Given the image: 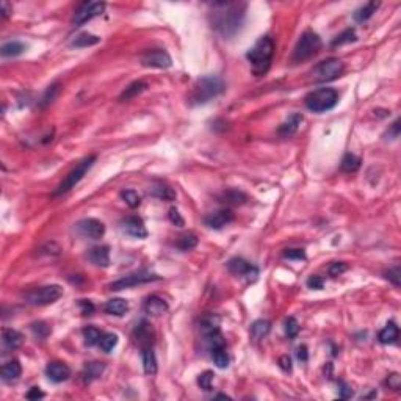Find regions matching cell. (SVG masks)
Here are the masks:
<instances>
[{
	"label": "cell",
	"mask_w": 401,
	"mask_h": 401,
	"mask_svg": "<svg viewBox=\"0 0 401 401\" xmlns=\"http://www.w3.org/2000/svg\"><path fill=\"white\" fill-rule=\"evenodd\" d=\"M166 310H168V303L163 298L157 297V295H152V297H149L144 301V312L152 316H160Z\"/></svg>",
	"instance_id": "obj_20"
},
{
	"label": "cell",
	"mask_w": 401,
	"mask_h": 401,
	"mask_svg": "<svg viewBox=\"0 0 401 401\" xmlns=\"http://www.w3.org/2000/svg\"><path fill=\"white\" fill-rule=\"evenodd\" d=\"M398 135H399V121L396 119V121L393 122V125H392V130L389 132V137L398 138Z\"/></svg>",
	"instance_id": "obj_57"
},
{
	"label": "cell",
	"mask_w": 401,
	"mask_h": 401,
	"mask_svg": "<svg viewBox=\"0 0 401 401\" xmlns=\"http://www.w3.org/2000/svg\"><path fill=\"white\" fill-rule=\"evenodd\" d=\"M224 91V83L217 75H205L196 82L193 93L190 96V102L193 105L207 103L212 99L218 97Z\"/></svg>",
	"instance_id": "obj_3"
},
{
	"label": "cell",
	"mask_w": 401,
	"mask_h": 401,
	"mask_svg": "<svg viewBox=\"0 0 401 401\" xmlns=\"http://www.w3.org/2000/svg\"><path fill=\"white\" fill-rule=\"evenodd\" d=\"M284 257L288 260H304L306 259V252L303 249H287L284 252Z\"/></svg>",
	"instance_id": "obj_47"
},
{
	"label": "cell",
	"mask_w": 401,
	"mask_h": 401,
	"mask_svg": "<svg viewBox=\"0 0 401 401\" xmlns=\"http://www.w3.org/2000/svg\"><path fill=\"white\" fill-rule=\"evenodd\" d=\"M151 195L154 198H158L162 201H174L176 199V192L173 188H170L168 185L163 183H157L151 188Z\"/></svg>",
	"instance_id": "obj_28"
},
{
	"label": "cell",
	"mask_w": 401,
	"mask_h": 401,
	"mask_svg": "<svg viewBox=\"0 0 401 401\" xmlns=\"http://www.w3.org/2000/svg\"><path fill=\"white\" fill-rule=\"evenodd\" d=\"M103 371V364L102 362H90L87 364L85 370H83L82 376H83V381L85 383H91L94 379H97Z\"/></svg>",
	"instance_id": "obj_29"
},
{
	"label": "cell",
	"mask_w": 401,
	"mask_h": 401,
	"mask_svg": "<svg viewBox=\"0 0 401 401\" xmlns=\"http://www.w3.org/2000/svg\"><path fill=\"white\" fill-rule=\"evenodd\" d=\"M278 364H279V367H281L285 373H290V371H291V359H290V356H287V354H285V356H281Z\"/></svg>",
	"instance_id": "obj_50"
},
{
	"label": "cell",
	"mask_w": 401,
	"mask_h": 401,
	"mask_svg": "<svg viewBox=\"0 0 401 401\" xmlns=\"http://www.w3.org/2000/svg\"><path fill=\"white\" fill-rule=\"evenodd\" d=\"M32 329H33V332H35V335L38 337V339H41V340H44L46 337L49 335V332H50V328L47 326V325H44V323H35V325H32Z\"/></svg>",
	"instance_id": "obj_44"
},
{
	"label": "cell",
	"mask_w": 401,
	"mask_h": 401,
	"mask_svg": "<svg viewBox=\"0 0 401 401\" xmlns=\"http://www.w3.org/2000/svg\"><path fill=\"white\" fill-rule=\"evenodd\" d=\"M75 232L80 237L91 238V240H99L105 234V226L94 218H85L75 224Z\"/></svg>",
	"instance_id": "obj_12"
},
{
	"label": "cell",
	"mask_w": 401,
	"mask_h": 401,
	"mask_svg": "<svg viewBox=\"0 0 401 401\" xmlns=\"http://www.w3.org/2000/svg\"><path fill=\"white\" fill-rule=\"evenodd\" d=\"M353 41H356V32H354V29H346L345 32H342L340 35L335 36V39L332 41V47L343 46V44L353 43Z\"/></svg>",
	"instance_id": "obj_36"
},
{
	"label": "cell",
	"mask_w": 401,
	"mask_h": 401,
	"mask_svg": "<svg viewBox=\"0 0 401 401\" xmlns=\"http://www.w3.org/2000/svg\"><path fill=\"white\" fill-rule=\"evenodd\" d=\"M177 248L180 249V251H192L193 248H196V245H198V238H196V235H193V234H186V235H182L179 240H177Z\"/></svg>",
	"instance_id": "obj_39"
},
{
	"label": "cell",
	"mask_w": 401,
	"mask_h": 401,
	"mask_svg": "<svg viewBox=\"0 0 401 401\" xmlns=\"http://www.w3.org/2000/svg\"><path fill=\"white\" fill-rule=\"evenodd\" d=\"M361 158L356 157L354 154H346L343 158H342V171L343 173H356L359 168H361Z\"/></svg>",
	"instance_id": "obj_33"
},
{
	"label": "cell",
	"mask_w": 401,
	"mask_h": 401,
	"mask_svg": "<svg viewBox=\"0 0 401 401\" xmlns=\"http://www.w3.org/2000/svg\"><path fill=\"white\" fill-rule=\"evenodd\" d=\"M346 270H348V265L345 262H335L329 266V276L337 278V276H340V274H343Z\"/></svg>",
	"instance_id": "obj_46"
},
{
	"label": "cell",
	"mask_w": 401,
	"mask_h": 401,
	"mask_svg": "<svg viewBox=\"0 0 401 401\" xmlns=\"http://www.w3.org/2000/svg\"><path fill=\"white\" fill-rule=\"evenodd\" d=\"M339 392H340V398H343V399H348V398H351L353 396V389L348 386V384H345V383H339Z\"/></svg>",
	"instance_id": "obj_52"
},
{
	"label": "cell",
	"mask_w": 401,
	"mask_h": 401,
	"mask_svg": "<svg viewBox=\"0 0 401 401\" xmlns=\"http://www.w3.org/2000/svg\"><path fill=\"white\" fill-rule=\"evenodd\" d=\"M58 91H60V83H54V85H50V87L46 90L44 96L41 97V107H47L49 103H52V102L55 100Z\"/></svg>",
	"instance_id": "obj_41"
},
{
	"label": "cell",
	"mask_w": 401,
	"mask_h": 401,
	"mask_svg": "<svg viewBox=\"0 0 401 401\" xmlns=\"http://www.w3.org/2000/svg\"><path fill=\"white\" fill-rule=\"evenodd\" d=\"M121 229H122L124 234H127L133 238H146L147 237L146 226H144L143 220L138 217H127L125 220H122Z\"/></svg>",
	"instance_id": "obj_14"
},
{
	"label": "cell",
	"mask_w": 401,
	"mask_h": 401,
	"mask_svg": "<svg viewBox=\"0 0 401 401\" xmlns=\"http://www.w3.org/2000/svg\"><path fill=\"white\" fill-rule=\"evenodd\" d=\"M99 345H100L102 351H105V353L113 351V348L118 345V335L116 334H103L100 337Z\"/></svg>",
	"instance_id": "obj_38"
},
{
	"label": "cell",
	"mask_w": 401,
	"mask_h": 401,
	"mask_svg": "<svg viewBox=\"0 0 401 401\" xmlns=\"http://www.w3.org/2000/svg\"><path fill=\"white\" fill-rule=\"evenodd\" d=\"M88 260L96 266H109L110 265V249L109 246H96L88 252Z\"/></svg>",
	"instance_id": "obj_18"
},
{
	"label": "cell",
	"mask_w": 401,
	"mask_h": 401,
	"mask_svg": "<svg viewBox=\"0 0 401 401\" xmlns=\"http://www.w3.org/2000/svg\"><path fill=\"white\" fill-rule=\"evenodd\" d=\"M44 396V393L39 390V387H32L30 390H29V393H27V398L29 399H39V398H43Z\"/></svg>",
	"instance_id": "obj_55"
},
{
	"label": "cell",
	"mask_w": 401,
	"mask_h": 401,
	"mask_svg": "<svg viewBox=\"0 0 401 401\" xmlns=\"http://www.w3.org/2000/svg\"><path fill=\"white\" fill-rule=\"evenodd\" d=\"M100 337H102L100 331L96 329V328H93V326H88V328L83 329V339H85V345H87V346H94V345H97V343L100 342Z\"/></svg>",
	"instance_id": "obj_34"
},
{
	"label": "cell",
	"mask_w": 401,
	"mask_h": 401,
	"mask_svg": "<svg viewBox=\"0 0 401 401\" xmlns=\"http://www.w3.org/2000/svg\"><path fill=\"white\" fill-rule=\"evenodd\" d=\"M285 332L288 335V339H295V337L298 335L300 332V323L297 322V318H293V316H288L285 320Z\"/></svg>",
	"instance_id": "obj_43"
},
{
	"label": "cell",
	"mask_w": 401,
	"mask_h": 401,
	"mask_svg": "<svg viewBox=\"0 0 401 401\" xmlns=\"http://www.w3.org/2000/svg\"><path fill=\"white\" fill-rule=\"evenodd\" d=\"M307 287L312 290H322L325 287V281L320 276H310L307 279Z\"/></svg>",
	"instance_id": "obj_48"
},
{
	"label": "cell",
	"mask_w": 401,
	"mask_h": 401,
	"mask_svg": "<svg viewBox=\"0 0 401 401\" xmlns=\"http://www.w3.org/2000/svg\"><path fill=\"white\" fill-rule=\"evenodd\" d=\"M61 297H63V288L60 285H44L25 293L24 300L30 306H47V304H54Z\"/></svg>",
	"instance_id": "obj_7"
},
{
	"label": "cell",
	"mask_w": 401,
	"mask_h": 401,
	"mask_svg": "<svg viewBox=\"0 0 401 401\" xmlns=\"http://www.w3.org/2000/svg\"><path fill=\"white\" fill-rule=\"evenodd\" d=\"M339 102V93L332 88H320L306 96V107L313 113H325L332 110Z\"/></svg>",
	"instance_id": "obj_4"
},
{
	"label": "cell",
	"mask_w": 401,
	"mask_h": 401,
	"mask_svg": "<svg viewBox=\"0 0 401 401\" xmlns=\"http://www.w3.org/2000/svg\"><path fill=\"white\" fill-rule=\"evenodd\" d=\"M158 279H160V278L157 276V274H152V273H149V271H137V273L129 274V276L121 278V279L112 282V284L109 285V288L113 290V291H118V290L135 287V285H140V284L154 282V281H158Z\"/></svg>",
	"instance_id": "obj_9"
},
{
	"label": "cell",
	"mask_w": 401,
	"mask_h": 401,
	"mask_svg": "<svg viewBox=\"0 0 401 401\" xmlns=\"http://www.w3.org/2000/svg\"><path fill=\"white\" fill-rule=\"evenodd\" d=\"M100 41L99 36L96 35H90V33H80L78 36H75L72 41H71V46L72 47H90V46H94Z\"/></svg>",
	"instance_id": "obj_32"
},
{
	"label": "cell",
	"mask_w": 401,
	"mask_h": 401,
	"mask_svg": "<svg viewBox=\"0 0 401 401\" xmlns=\"http://www.w3.org/2000/svg\"><path fill=\"white\" fill-rule=\"evenodd\" d=\"M273 57H274V41L270 36L260 38L246 54L252 74L256 77L265 75L271 66Z\"/></svg>",
	"instance_id": "obj_2"
},
{
	"label": "cell",
	"mask_w": 401,
	"mask_h": 401,
	"mask_svg": "<svg viewBox=\"0 0 401 401\" xmlns=\"http://www.w3.org/2000/svg\"><path fill=\"white\" fill-rule=\"evenodd\" d=\"M103 310L107 312L109 315H115V316H122L125 312L129 310V304L125 300L122 298H113V300H109L103 306Z\"/></svg>",
	"instance_id": "obj_23"
},
{
	"label": "cell",
	"mask_w": 401,
	"mask_h": 401,
	"mask_svg": "<svg viewBox=\"0 0 401 401\" xmlns=\"http://www.w3.org/2000/svg\"><path fill=\"white\" fill-rule=\"evenodd\" d=\"M24 50H25V44H22L20 41H10V43L2 46L0 54L5 58H10V57H17L20 54H24Z\"/></svg>",
	"instance_id": "obj_31"
},
{
	"label": "cell",
	"mask_w": 401,
	"mask_h": 401,
	"mask_svg": "<svg viewBox=\"0 0 401 401\" xmlns=\"http://www.w3.org/2000/svg\"><path fill=\"white\" fill-rule=\"evenodd\" d=\"M213 371H210V370H207V371H204V373H201L199 375V378H198V384H199V387L202 389V390H205V392H208V390H212V381H213Z\"/></svg>",
	"instance_id": "obj_42"
},
{
	"label": "cell",
	"mask_w": 401,
	"mask_h": 401,
	"mask_svg": "<svg viewBox=\"0 0 401 401\" xmlns=\"http://www.w3.org/2000/svg\"><path fill=\"white\" fill-rule=\"evenodd\" d=\"M46 375L52 383H65L71 376V368L63 362H50L46 368Z\"/></svg>",
	"instance_id": "obj_16"
},
{
	"label": "cell",
	"mask_w": 401,
	"mask_h": 401,
	"mask_svg": "<svg viewBox=\"0 0 401 401\" xmlns=\"http://www.w3.org/2000/svg\"><path fill=\"white\" fill-rule=\"evenodd\" d=\"M141 65L146 68H158V69H166L173 65V60L166 50L163 49H154L147 50L141 55Z\"/></svg>",
	"instance_id": "obj_11"
},
{
	"label": "cell",
	"mask_w": 401,
	"mask_h": 401,
	"mask_svg": "<svg viewBox=\"0 0 401 401\" xmlns=\"http://www.w3.org/2000/svg\"><path fill=\"white\" fill-rule=\"evenodd\" d=\"M301 122H303V115H301V113H293V115H290V116L279 125V129H278L279 137H282V138H290L291 135L297 133V130L300 129Z\"/></svg>",
	"instance_id": "obj_17"
},
{
	"label": "cell",
	"mask_w": 401,
	"mask_h": 401,
	"mask_svg": "<svg viewBox=\"0 0 401 401\" xmlns=\"http://www.w3.org/2000/svg\"><path fill=\"white\" fill-rule=\"evenodd\" d=\"M141 359H143V368L146 375H155L157 373V357L151 346L141 348Z\"/></svg>",
	"instance_id": "obj_21"
},
{
	"label": "cell",
	"mask_w": 401,
	"mask_h": 401,
	"mask_svg": "<svg viewBox=\"0 0 401 401\" xmlns=\"http://www.w3.org/2000/svg\"><path fill=\"white\" fill-rule=\"evenodd\" d=\"M103 10H105V4L103 2H85V4H82L75 10L71 22H72L74 27H80L85 22H88V20L100 16L103 13Z\"/></svg>",
	"instance_id": "obj_10"
},
{
	"label": "cell",
	"mask_w": 401,
	"mask_h": 401,
	"mask_svg": "<svg viewBox=\"0 0 401 401\" xmlns=\"http://www.w3.org/2000/svg\"><path fill=\"white\" fill-rule=\"evenodd\" d=\"M232 221H234V213H232V210H229V208H221L213 213H208L204 220V223L210 229H223L224 226H227Z\"/></svg>",
	"instance_id": "obj_15"
},
{
	"label": "cell",
	"mask_w": 401,
	"mask_h": 401,
	"mask_svg": "<svg viewBox=\"0 0 401 401\" xmlns=\"http://www.w3.org/2000/svg\"><path fill=\"white\" fill-rule=\"evenodd\" d=\"M245 4L220 2L213 4V11L210 13V24L221 36L230 38L240 32L245 22Z\"/></svg>",
	"instance_id": "obj_1"
},
{
	"label": "cell",
	"mask_w": 401,
	"mask_h": 401,
	"mask_svg": "<svg viewBox=\"0 0 401 401\" xmlns=\"http://www.w3.org/2000/svg\"><path fill=\"white\" fill-rule=\"evenodd\" d=\"M343 72V63L337 58H328L325 61H322L318 66L315 68L313 71V78L315 82L318 83H325V82H332L337 77H340Z\"/></svg>",
	"instance_id": "obj_8"
},
{
	"label": "cell",
	"mask_w": 401,
	"mask_h": 401,
	"mask_svg": "<svg viewBox=\"0 0 401 401\" xmlns=\"http://www.w3.org/2000/svg\"><path fill=\"white\" fill-rule=\"evenodd\" d=\"M121 198L130 208H137L141 204V198L135 190H124V192L121 193Z\"/></svg>",
	"instance_id": "obj_40"
},
{
	"label": "cell",
	"mask_w": 401,
	"mask_h": 401,
	"mask_svg": "<svg viewBox=\"0 0 401 401\" xmlns=\"http://www.w3.org/2000/svg\"><path fill=\"white\" fill-rule=\"evenodd\" d=\"M78 306H80V310H82V313H83V315H91V313L94 312V306H93V303H91V301L82 300V301L78 303Z\"/></svg>",
	"instance_id": "obj_51"
},
{
	"label": "cell",
	"mask_w": 401,
	"mask_h": 401,
	"mask_svg": "<svg viewBox=\"0 0 401 401\" xmlns=\"http://www.w3.org/2000/svg\"><path fill=\"white\" fill-rule=\"evenodd\" d=\"M94 162H96V155H90L87 158H83L78 165H75L74 170L69 171V174L63 179V182L55 190V196L65 195V193L69 192V190H72L83 177H85V174L91 170V166L94 165Z\"/></svg>",
	"instance_id": "obj_6"
},
{
	"label": "cell",
	"mask_w": 401,
	"mask_h": 401,
	"mask_svg": "<svg viewBox=\"0 0 401 401\" xmlns=\"http://www.w3.org/2000/svg\"><path fill=\"white\" fill-rule=\"evenodd\" d=\"M322 49V39L320 36L313 32H304L301 38L298 39L297 46L293 49L291 61L293 63H303L313 55H316Z\"/></svg>",
	"instance_id": "obj_5"
},
{
	"label": "cell",
	"mask_w": 401,
	"mask_h": 401,
	"mask_svg": "<svg viewBox=\"0 0 401 401\" xmlns=\"http://www.w3.org/2000/svg\"><path fill=\"white\" fill-rule=\"evenodd\" d=\"M378 8H379V2H370V4L364 5L362 8H359L354 13V20L356 22H365V20H368L376 13Z\"/></svg>",
	"instance_id": "obj_30"
},
{
	"label": "cell",
	"mask_w": 401,
	"mask_h": 401,
	"mask_svg": "<svg viewBox=\"0 0 401 401\" xmlns=\"http://www.w3.org/2000/svg\"><path fill=\"white\" fill-rule=\"evenodd\" d=\"M0 373H2V379L5 383H13L20 376V373H22V367H20L17 361H10L2 367V371Z\"/></svg>",
	"instance_id": "obj_24"
},
{
	"label": "cell",
	"mask_w": 401,
	"mask_h": 401,
	"mask_svg": "<svg viewBox=\"0 0 401 401\" xmlns=\"http://www.w3.org/2000/svg\"><path fill=\"white\" fill-rule=\"evenodd\" d=\"M227 270L234 274V276L246 278L248 282L256 281L257 276H259V270L254 265H251L249 262H246L245 259H240V257L230 259L227 262Z\"/></svg>",
	"instance_id": "obj_13"
},
{
	"label": "cell",
	"mask_w": 401,
	"mask_h": 401,
	"mask_svg": "<svg viewBox=\"0 0 401 401\" xmlns=\"http://www.w3.org/2000/svg\"><path fill=\"white\" fill-rule=\"evenodd\" d=\"M398 335H399L398 326L390 322V323H387V326L381 332H379L378 339H379V342L384 343V345H392V343H395L398 340Z\"/></svg>",
	"instance_id": "obj_26"
},
{
	"label": "cell",
	"mask_w": 401,
	"mask_h": 401,
	"mask_svg": "<svg viewBox=\"0 0 401 401\" xmlns=\"http://www.w3.org/2000/svg\"><path fill=\"white\" fill-rule=\"evenodd\" d=\"M212 357H213V362L217 364L218 368H227L229 367V362L230 359L226 353V348H217L212 351Z\"/></svg>",
	"instance_id": "obj_37"
},
{
	"label": "cell",
	"mask_w": 401,
	"mask_h": 401,
	"mask_svg": "<svg viewBox=\"0 0 401 401\" xmlns=\"http://www.w3.org/2000/svg\"><path fill=\"white\" fill-rule=\"evenodd\" d=\"M271 331V323L268 320H257L251 325V337H252V340H262L265 339V337L270 334Z\"/></svg>",
	"instance_id": "obj_25"
},
{
	"label": "cell",
	"mask_w": 401,
	"mask_h": 401,
	"mask_svg": "<svg viewBox=\"0 0 401 401\" xmlns=\"http://www.w3.org/2000/svg\"><path fill=\"white\" fill-rule=\"evenodd\" d=\"M13 13V8L10 7L8 2H2V17L4 19H8V16Z\"/></svg>",
	"instance_id": "obj_56"
},
{
	"label": "cell",
	"mask_w": 401,
	"mask_h": 401,
	"mask_svg": "<svg viewBox=\"0 0 401 401\" xmlns=\"http://www.w3.org/2000/svg\"><path fill=\"white\" fill-rule=\"evenodd\" d=\"M246 195L242 193V192H235V190H230V192H226L223 193L221 196V201L226 202V204H234V205H238V204H243L246 201Z\"/></svg>",
	"instance_id": "obj_35"
},
{
	"label": "cell",
	"mask_w": 401,
	"mask_h": 401,
	"mask_svg": "<svg viewBox=\"0 0 401 401\" xmlns=\"http://www.w3.org/2000/svg\"><path fill=\"white\" fill-rule=\"evenodd\" d=\"M170 221H171L173 224H176L177 227H182V226L185 224V221H183V218H182V215L179 213L177 208H171V210H170Z\"/></svg>",
	"instance_id": "obj_49"
},
{
	"label": "cell",
	"mask_w": 401,
	"mask_h": 401,
	"mask_svg": "<svg viewBox=\"0 0 401 401\" xmlns=\"http://www.w3.org/2000/svg\"><path fill=\"white\" fill-rule=\"evenodd\" d=\"M386 279H389L395 287H399V284H401V268L395 266V268H390L389 271H386Z\"/></svg>",
	"instance_id": "obj_45"
},
{
	"label": "cell",
	"mask_w": 401,
	"mask_h": 401,
	"mask_svg": "<svg viewBox=\"0 0 401 401\" xmlns=\"http://www.w3.org/2000/svg\"><path fill=\"white\" fill-rule=\"evenodd\" d=\"M387 384H389V387H390V389H393V390L399 389V376H398L396 373L390 375V376H389V379H387Z\"/></svg>",
	"instance_id": "obj_54"
},
{
	"label": "cell",
	"mask_w": 401,
	"mask_h": 401,
	"mask_svg": "<svg viewBox=\"0 0 401 401\" xmlns=\"http://www.w3.org/2000/svg\"><path fill=\"white\" fill-rule=\"evenodd\" d=\"M133 337H135V340L140 343L141 348L151 346L152 342H154V332H152L151 326L147 325L146 322H141L140 326L135 328V331H133Z\"/></svg>",
	"instance_id": "obj_19"
},
{
	"label": "cell",
	"mask_w": 401,
	"mask_h": 401,
	"mask_svg": "<svg viewBox=\"0 0 401 401\" xmlns=\"http://www.w3.org/2000/svg\"><path fill=\"white\" fill-rule=\"evenodd\" d=\"M2 342L5 345V348L8 350H16L22 345L24 337L20 332H17L16 329H10V328H4L2 331Z\"/></svg>",
	"instance_id": "obj_22"
},
{
	"label": "cell",
	"mask_w": 401,
	"mask_h": 401,
	"mask_svg": "<svg viewBox=\"0 0 401 401\" xmlns=\"http://www.w3.org/2000/svg\"><path fill=\"white\" fill-rule=\"evenodd\" d=\"M146 88H147V83H146V82H141V80L133 82V83H130V85L121 93L119 100H121V102H127V100L137 97L138 94H141Z\"/></svg>",
	"instance_id": "obj_27"
},
{
	"label": "cell",
	"mask_w": 401,
	"mask_h": 401,
	"mask_svg": "<svg viewBox=\"0 0 401 401\" xmlns=\"http://www.w3.org/2000/svg\"><path fill=\"white\" fill-rule=\"evenodd\" d=\"M297 357H298V361H301V362H307L309 353H307V346H306V345H301V346L297 350Z\"/></svg>",
	"instance_id": "obj_53"
}]
</instances>
